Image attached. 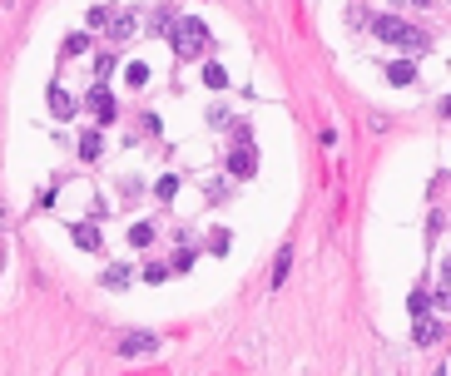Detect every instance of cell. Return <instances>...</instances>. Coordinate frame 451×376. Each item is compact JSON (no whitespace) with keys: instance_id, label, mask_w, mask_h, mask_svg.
<instances>
[{"instance_id":"17","label":"cell","mask_w":451,"mask_h":376,"mask_svg":"<svg viewBox=\"0 0 451 376\" xmlns=\"http://www.w3.org/2000/svg\"><path fill=\"white\" fill-rule=\"evenodd\" d=\"M110 15H114V5H100V10H90V30H105V25H110Z\"/></svg>"},{"instance_id":"19","label":"cell","mask_w":451,"mask_h":376,"mask_svg":"<svg viewBox=\"0 0 451 376\" xmlns=\"http://www.w3.org/2000/svg\"><path fill=\"white\" fill-rule=\"evenodd\" d=\"M85 45H90V40H85V35H70V40H65V55H70V60H75V55H85Z\"/></svg>"},{"instance_id":"12","label":"cell","mask_w":451,"mask_h":376,"mask_svg":"<svg viewBox=\"0 0 451 376\" xmlns=\"http://www.w3.org/2000/svg\"><path fill=\"white\" fill-rule=\"evenodd\" d=\"M129 282H134V273H129L124 263H114L110 273H105V287H110V292H119V287H129Z\"/></svg>"},{"instance_id":"1","label":"cell","mask_w":451,"mask_h":376,"mask_svg":"<svg viewBox=\"0 0 451 376\" xmlns=\"http://www.w3.org/2000/svg\"><path fill=\"white\" fill-rule=\"evenodd\" d=\"M169 45H174L179 60H199V55L209 50V25H204L199 15H174V25H169Z\"/></svg>"},{"instance_id":"15","label":"cell","mask_w":451,"mask_h":376,"mask_svg":"<svg viewBox=\"0 0 451 376\" xmlns=\"http://www.w3.org/2000/svg\"><path fill=\"white\" fill-rule=\"evenodd\" d=\"M204 85H209V90H224V85H228L224 65H204Z\"/></svg>"},{"instance_id":"20","label":"cell","mask_w":451,"mask_h":376,"mask_svg":"<svg viewBox=\"0 0 451 376\" xmlns=\"http://www.w3.org/2000/svg\"><path fill=\"white\" fill-rule=\"evenodd\" d=\"M154 193H159V198H174V193H179V179H174V174H169V179H159Z\"/></svg>"},{"instance_id":"8","label":"cell","mask_w":451,"mask_h":376,"mask_svg":"<svg viewBox=\"0 0 451 376\" xmlns=\"http://www.w3.org/2000/svg\"><path fill=\"white\" fill-rule=\"evenodd\" d=\"M50 109H55V119H75V109H80V104L60 90V85H50Z\"/></svg>"},{"instance_id":"21","label":"cell","mask_w":451,"mask_h":376,"mask_svg":"<svg viewBox=\"0 0 451 376\" xmlns=\"http://www.w3.org/2000/svg\"><path fill=\"white\" fill-rule=\"evenodd\" d=\"M169 278V268H164V263H149V268H144V282H164Z\"/></svg>"},{"instance_id":"9","label":"cell","mask_w":451,"mask_h":376,"mask_svg":"<svg viewBox=\"0 0 451 376\" xmlns=\"http://www.w3.org/2000/svg\"><path fill=\"white\" fill-rule=\"evenodd\" d=\"M387 80H392V85H417V65H412V60H392V65H387Z\"/></svg>"},{"instance_id":"11","label":"cell","mask_w":451,"mask_h":376,"mask_svg":"<svg viewBox=\"0 0 451 376\" xmlns=\"http://www.w3.org/2000/svg\"><path fill=\"white\" fill-rule=\"evenodd\" d=\"M124 85H129V90L149 85V65H144V60H129V65H124Z\"/></svg>"},{"instance_id":"4","label":"cell","mask_w":451,"mask_h":376,"mask_svg":"<svg viewBox=\"0 0 451 376\" xmlns=\"http://www.w3.org/2000/svg\"><path fill=\"white\" fill-rule=\"evenodd\" d=\"M90 109H95V119H100V124H114V114H119V109H114V94L105 90V85H95V90H90Z\"/></svg>"},{"instance_id":"13","label":"cell","mask_w":451,"mask_h":376,"mask_svg":"<svg viewBox=\"0 0 451 376\" xmlns=\"http://www.w3.org/2000/svg\"><path fill=\"white\" fill-rule=\"evenodd\" d=\"M100 149H105V139H100V134L90 129V134L80 139V159H100Z\"/></svg>"},{"instance_id":"23","label":"cell","mask_w":451,"mask_h":376,"mask_svg":"<svg viewBox=\"0 0 451 376\" xmlns=\"http://www.w3.org/2000/svg\"><path fill=\"white\" fill-rule=\"evenodd\" d=\"M0 218H5V213H0Z\"/></svg>"},{"instance_id":"5","label":"cell","mask_w":451,"mask_h":376,"mask_svg":"<svg viewBox=\"0 0 451 376\" xmlns=\"http://www.w3.org/2000/svg\"><path fill=\"white\" fill-rule=\"evenodd\" d=\"M253 169H258V154H253V149H233L228 174H233V179H253Z\"/></svg>"},{"instance_id":"6","label":"cell","mask_w":451,"mask_h":376,"mask_svg":"<svg viewBox=\"0 0 451 376\" xmlns=\"http://www.w3.org/2000/svg\"><path fill=\"white\" fill-rule=\"evenodd\" d=\"M105 30H110L114 40H129V35L139 30V20H134L129 10H114V15H110V25H105Z\"/></svg>"},{"instance_id":"14","label":"cell","mask_w":451,"mask_h":376,"mask_svg":"<svg viewBox=\"0 0 451 376\" xmlns=\"http://www.w3.org/2000/svg\"><path fill=\"white\" fill-rule=\"evenodd\" d=\"M149 243H154V228H149V223H134V228H129V248H149Z\"/></svg>"},{"instance_id":"16","label":"cell","mask_w":451,"mask_h":376,"mask_svg":"<svg viewBox=\"0 0 451 376\" xmlns=\"http://www.w3.org/2000/svg\"><path fill=\"white\" fill-rule=\"evenodd\" d=\"M288 268H293V248L278 253V268H273V282H278V287H283V278H288Z\"/></svg>"},{"instance_id":"22","label":"cell","mask_w":451,"mask_h":376,"mask_svg":"<svg viewBox=\"0 0 451 376\" xmlns=\"http://www.w3.org/2000/svg\"><path fill=\"white\" fill-rule=\"evenodd\" d=\"M437 376H447V367H437Z\"/></svg>"},{"instance_id":"3","label":"cell","mask_w":451,"mask_h":376,"mask_svg":"<svg viewBox=\"0 0 451 376\" xmlns=\"http://www.w3.org/2000/svg\"><path fill=\"white\" fill-rule=\"evenodd\" d=\"M159 352V332H129L119 342V357H154Z\"/></svg>"},{"instance_id":"2","label":"cell","mask_w":451,"mask_h":376,"mask_svg":"<svg viewBox=\"0 0 451 376\" xmlns=\"http://www.w3.org/2000/svg\"><path fill=\"white\" fill-rule=\"evenodd\" d=\"M372 35L387 40V45H402L407 55H422V50H427V35H422L417 25L397 20V15H377V20H372Z\"/></svg>"},{"instance_id":"18","label":"cell","mask_w":451,"mask_h":376,"mask_svg":"<svg viewBox=\"0 0 451 376\" xmlns=\"http://www.w3.org/2000/svg\"><path fill=\"white\" fill-rule=\"evenodd\" d=\"M407 307H412V317H427V307H432V297H427V292H412V302H407Z\"/></svg>"},{"instance_id":"10","label":"cell","mask_w":451,"mask_h":376,"mask_svg":"<svg viewBox=\"0 0 451 376\" xmlns=\"http://www.w3.org/2000/svg\"><path fill=\"white\" fill-rule=\"evenodd\" d=\"M437 337H442V327H437L432 317H417V327H412V342H417V347H432Z\"/></svg>"},{"instance_id":"7","label":"cell","mask_w":451,"mask_h":376,"mask_svg":"<svg viewBox=\"0 0 451 376\" xmlns=\"http://www.w3.org/2000/svg\"><path fill=\"white\" fill-rule=\"evenodd\" d=\"M75 243H80L85 253H100V248H105V238H100L95 223H75Z\"/></svg>"}]
</instances>
